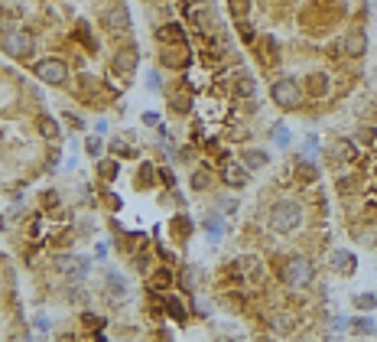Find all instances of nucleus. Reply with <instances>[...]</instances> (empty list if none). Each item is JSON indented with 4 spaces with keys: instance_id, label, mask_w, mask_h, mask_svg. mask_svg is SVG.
<instances>
[{
    "instance_id": "20",
    "label": "nucleus",
    "mask_w": 377,
    "mask_h": 342,
    "mask_svg": "<svg viewBox=\"0 0 377 342\" xmlns=\"http://www.w3.org/2000/svg\"><path fill=\"white\" fill-rule=\"evenodd\" d=\"M354 326H358V333H368V329H374V326H371V319H358Z\"/></svg>"
},
{
    "instance_id": "10",
    "label": "nucleus",
    "mask_w": 377,
    "mask_h": 342,
    "mask_svg": "<svg viewBox=\"0 0 377 342\" xmlns=\"http://www.w3.org/2000/svg\"><path fill=\"white\" fill-rule=\"evenodd\" d=\"M270 329H273V333H289V329H293L289 313H273L270 316Z\"/></svg>"
},
{
    "instance_id": "11",
    "label": "nucleus",
    "mask_w": 377,
    "mask_h": 342,
    "mask_svg": "<svg viewBox=\"0 0 377 342\" xmlns=\"http://www.w3.org/2000/svg\"><path fill=\"white\" fill-rule=\"evenodd\" d=\"M130 62H137V53H134V49H124V53H120V55L114 59L117 72H127V65H130Z\"/></svg>"
},
{
    "instance_id": "21",
    "label": "nucleus",
    "mask_w": 377,
    "mask_h": 342,
    "mask_svg": "<svg viewBox=\"0 0 377 342\" xmlns=\"http://www.w3.org/2000/svg\"><path fill=\"white\" fill-rule=\"evenodd\" d=\"M88 153H91V157H98V153H101V144H98V140H91V144H88Z\"/></svg>"
},
{
    "instance_id": "15",
    "label": "nucleus",
    "mask_w": 377,
    "mask_h": 342,
    "mask_svg": "<svg viewBox=\"0 0 377 342\" xmlns=\"http://www.w3.org/2000/svg\"><path fill=\"white\" fill-rule=\"evenodd\" d=\"M234 88H237V91H241V95H244V98H247V95H254V81L247 79V75H241V79H237V85H234Z\"/></svg>"
},
{
    "instance_id": "19",
    "label": "nucleus",
    "mask_w": 377,
    "mask_h": 342,
    "mask_svg": "<svg viewBox=\"0 0 377 342\" xmlns=\"http://www.w3.org/2000/svg\"><path fill=\"white\" fill-rule=\"evenodd\" d=\"M205 232L212 235V238H218V235H221V228H218V222H212V218H208V222H205Z\"/></svg>"
},
{
    "instance_id": "12",
    "label": "nucleus",
    "mask_w": 377,
    "mask_h": 342,
    "mask_svg": "<svg viewBox=\"0 0 377 342\" xmlns=\"http://www.w3.org/2000/svg\"><path fill=\"white\" fill-rule=\"evenodd\" d=\"M335 267H345V270H354V258H351L348 251H335Z\"/></svg>"
},
{
    "instance_id": "5",
    "label": "nucleus",
    "mask_w": 377,
    "mask_h": 342,
    "mask_svg": "<svg viewBox=\"0 0 377 342\" xmlns=\"http://www.w3.org/2000/svg\"><path fill=\"white\" fill-rule=\"evenodd\" d=\"M36 75L43 81H49V85H62L69 72H65V65L59 62V59H43V62L36 65Z\"/></svg>"
},
{
    "instance_id": "14",
    "label": "nucleus",
    "mask_w": 377,
    "mask_h": 342,
    "mask_svg": "<svg viewBox=\"0 0 377 342\" xmlns=\"http://www.w3.org/2000/svg\"><path fill=\"white\" fill-rule=\"evenodd\" d=\"M244 160H247V166H263V163H267V153L251 150V153H244Z\"/></svg>"
},
{
    "instance_id": "18",
    "label": "nucleus",
    "mask_w": 377,
    "mask_h": 342,
    "mask_svg": "<svg viewBox=\"0 0 377 342\" xmlns=\"http://www.w3.org/2000/svg\"><path fill=\"white\" fill-rule=\"evenodd\" d=\"M111 290H114V293H124V280L117 277V274H111Z\"/></svg>"
},
{
    "instance_id": "9",
    "label": "nucleus",
    "mask_w": 377,
    "mask_h": 342,
    "mask_svg": "<svg viewBox=\"0 0 377 342\" xmlns=\"http://www.w3.org/2000/svg\"><path fill=\"white\" fill-rule=\"evenodd\" d=\"M225 183L228 186H244V183H247V170H244V166H225Z\"/></svg>"
},
{
    "instance_id": "1",
    "label": "nucleus",
    "mask_w": 377,
    "mask_h": 342,
    "mask_svg": "<svg viewBox=\"0 0 377 342\" xmlns=\"http://www.w3.org/2000/svg\"><path fill=\"white\" fill-rule=\"evenodd\" d=\"M299 225H303V206L296 199H280L270 209V228L273 232H296Z\"/></svg>"
},
{
    "instance_id": "6",
    "label": "nucleus",
    "mask_w": 377,
    "mask_h": 342,
    "mask_svg": "<svg viewBox=\"0 0 377 342\" xmlns=\"http://www.w3.org/2000/svg\"><path fill=\"white\" fill-rule=\"evenodd\" d=\"M127 26H130V20H127V10H111L108 17H104V29H111V33H124Z\"/></svg>"
},
{
    "instance_id": "3",
    "label": "nucleus",
    "mask_w": 377,
    "mask_h": 342,
    "mask_svg": "<svg viewBox=\"0 0 377 342\" xmlns=\"http://www.w3.org/2000/svg\"><path fill=\"white\" fill-rule=\"evenodd\" d=\"M273 101H277L280 108H299V101H303V91L293 79H283L273 85Z\"/></svg>"
},
{
    "instance_id": "16",
    "label": "nucleus",
    "mask_w": 377,
    "mask_h": 342,
    "mask_svg": "<svg viewBox=\"0 0 377 342\" xmlns=\"http://www.w3.org/2000/svg\"><path fill=\"white\" fill-rule=\"evenodd\" d=\"M354 303H358L361 310H371V306H374V297H371V293H361V297H354Z\"/></svg>"
},
{
    "instance_id": "7",
    "label": "nucleus",
    "mask_w": 377,
    "mask_h": 342,
    "mask_svg": "<svg viewBox=\"0 0 377 342\" xmlns=\"http://www.w3.org/2000/svg\"><path fill=\"white\" fill-rule=\"evenodd\" d=\"M3 49H7L10 55H26V49H33V43H29L26 36H20V33H13V36H7Z\"/></svg>"
},
{
    "instance_id": "2",
    "label": "nucleus",
    "mask_w": 377,
    "mask_h": 342,
    "mask_svg": "<svg viewBox=\"0 0 377 342\" xmlns=\"http://www.w3.org/2000/svg\"><path fill=\"white\" fill-rule=\"evenodd\" d=\"M312 274H315V267H312V261L309 258H289L286 264H283V284L286 287H293V290H299V287H306L309 280H312Z\"/></svg>"
},
{
    "instance_id": "4",
    "label": "nucleus",
    "mask_w": 377,
    "mask_h": 342,
    "mask_svg": "<svg viewBox=\"0 0 377 342\" xmlns=\"http://www.w3.org/2000/svg\"><path fill=\"white\" fill-rule=\"evenodd\" d=\"M55 270L59 274H65V277H85V270H88V261L85 258H78V254H59L55 258Z\"/></svg>"
},
{
    "instance_id": "13",
    "label": "nucleus",
    "mask_w": 377,
    "mask_h": 342,
    "mask_svg": "<svg viewBox=\"0 0 377 342\" xmlns=\"http://www.w3.org/2000/svg\"><path fill=\"white\" fill-rule=\"evenodd\" d=\"M39 131H43V137H59V127L52 124V117H39Z\"/></svg>"
},
{
    "instance_id": "22",
    "label": "nucleus",
    "mask_w": 377,
    "mask_h": 342,
    "mask_svg": "<svg viewBox=\"0 0 377 342\" xmlns=\"http://www.w3.org/2000/svg\"><path fill=\"white\" fill-rule=\"evenodd\" d=\"M143 121H146L150 127H156V124H160V117H156V114H143Z\"/></svg>"
},
{
    "instance_id": "17",
    "label": "nucleus",
    "mask_w": 377,
    "mask_h": 342,
    "mask_svg": "<svg viewBox=\"0 0 377 342\" xmlns=\"http://www.w3.org/2000/svg\"><path fill=\"white\" fill-rule=\"evenodd\" d=\"M192 186H195V189H205V186H208V176H205L202 170H198L195 176H192Z\"/></svg>"
},
{
    "instance_id": "8",
    "label": "nucleus",
    "mask_w": 377,
    "mask_h": 342,
    "mask_svg": "<svg viewBox=\"0 0 377 342\" xmlns=\"http://www.w3.org/2000/svg\"><path fill=\"white\" fill-rule=\"evenodd\" d=\"M364 49H368V46H364V36H361V33H351V36L345 39V53H348L351 59L364 55Z\"/></svg>"
}]
</instances>
